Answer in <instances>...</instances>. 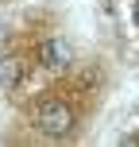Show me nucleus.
I'll return each mask as SVG.
<instances>
[{"label":"nucleus","mask_w":139,"mask_h":147,"mask_svg":"<svg viewBox=\"0 0 139 147\" xmlns=\"http://www.w3.org/2000/svg\"><path fill=\"white\" fill-rule=\"evenodd\" d=\"M35 128L43 136H66L73 128V109L66 101H43L35 109Z\"/></svg>","instance_id":"nucleus-1"},{"label":"nucleus","mask_w":139,"mask_h":147,"mask_svg":"<svg viewBox=\"0 0 139 147\" xmlns=\"http://www.w3.org/2000/svg\"><path fill=\"white\" fill-rule=\"evenodd\" d=\"M39 62H43L46 70H66L73 62V51L62 43V39H46V43L39 47Z\"/></svg>","instance_id":"nucleus-2"},{"label":"nucleus","mask_w":139,"mask_h":147,"mask_svg":"<svg viewBox=\"0 0 139 147\" xmlns=\"http://www.w3.org/2000/svg\"><path fill=\"white\" fill-rule=\"evenodd\" d=\"M19 81H23V62L19 58H4V62H0V85L15 89Z\"/></svg>","instance_id":"nucleus-3"},{"label":"nucleus","mask_w":139,"mask_h":147,"mask_svg":"<svg viewBox=\"0 0 139 147\" xmlns=\"http://www.w3.org/2000/svg\"><path fill=\"white\" fill-rule=\"evenodd\" d=\"M132 16H135V27H139V0H135V12H132Z\"/></svg>","instance_id":"nucleus-4"}]
</instances>
